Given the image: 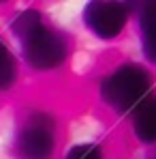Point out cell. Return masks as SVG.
<instances>
[{
    "instance_id": "obj_5",
    "label": "cell",
    "mask_w": 156,
    "mask_h": 159,
    "mask_svg": "<svg viewBox=\"0 0 156 159\" xmlns=\"http://www.w3.org/2000/svg\"><path fill=\"white\" fill-rule=\"evenodd\" d=\"M137 37L145 62L156 65V0L141 2L137 9Z\"/></svg>"
},
{
    "instance_id": "obj_8",
    "label": "cell",
    "mask_w": 156,
    "mask_h": 159,
    "mask_svg": "<svg viewBox=\"0 0 156 159\" xmlns=\"http://www.w3.org/2000/svg\"><path fill=\"white\" fill-rule=\"evenodd\" d=\"M62 159H105V151L99 142H77L66 148Z\"/></svg>"
},
{
    "instance_id": "obj_9",
    "label": "cell",
    "mask_w": 156,
    "mask_h": 159,
    "mask_svg": "<svg viewBox=\"0 0 156 159\" xmlns=\"http://www.w3.org/2000/svg\"><path fill=\"white\" fill-rule=\"evenodd\" d=\"M148 159H156V148L152 151V153H150V155H148Z\"/></svg>"
},
{
    "instance_id": "obj_3",
    "label": "cell",
    "mask_w": 156,
    "mask_h": 159,
    "mask_svg": "<svg viewBox=\"0 0 156 159\" xmlns=\"http://www.w3.org/2000/svg\"><path fill=\"white\" fill-rule=\"evenodd\" d=\"M60 140V125L52 110L26 107L15 123L11 151L15 159H53Z\"/></svg>"
},
{
    "instance_id": "obj_1",
    "label": "cell",
    "mask_w": 156,
    "mask_h": 159,
    "mask_svg": "<svg viewBox=\"0 0 156 159\" xmlns=\"http://www.w3.org/2000/svg\"><path fill=\"white\" fill-rule=\"evenodd\" d=\"M9 30L17 43L19 60L32 73H53L66 65L71 41L43 11L34 7L17 11L9 22Z\"/></svg>"
},
{
    "instance_id": "obj_7",
    "label": "cell",
    "mask_w": 156,
    "mask_h": 159,
    "mask_svg": "<svg viewBox=\"0 0 156 159\" xmlns=\"http://www.w3.org/2000/svg\"><path fill=\"white\" fill-rule=\"evenodd\" d=\"M19 78V60L0 37V93H9Z\"/></svg>"
},
{
    "instance_id": "obj_4",
    "label": "cell",
    "mask_w": 156,
    "mask_h": 159,
    "mask_svg": "<svg viewBox=\"0 0 156 159\" xmlns=\"http://www.w3.org/2000/svg\"><path fill=\"white\" fill-rule=\"evenodd\" d=\"M130 15L133 7L129 2H105V0L86 2L81 11L83 26L101 41H116L126 30Z\"/></svg>"
},
{
    "instance_id": "obj_6",
    "label": "cell",
    "mask_w": 156,
    "mask_h": 159,
    "mask_svg": "<svg viewBox=\"0 0 156 159\" xmlns=\"http://www.w3.org/2000/svg\"><path fill=\"white\" fill-rule=\"evenodd\" d=\"M130 131L143 146H156V95L130 114Z\"/></svg>"
},
{
    "instance_id": "obj_2",
    "label": "cell",
    "mask_w": 156,
    "mask_h": 159,
    "mask_svg": "<svg viewBox=\"0 0 156 159\" xmlns=\"http://www.w3.org/2000/svg\"><path fill=\"white\" fill-rule=\"evenodd\" d=\"M154 95L152 71L135 60L116 65L99 84V97L107 110L118 116H130L143 101Z\"/></svg>"
}]
</instances>
